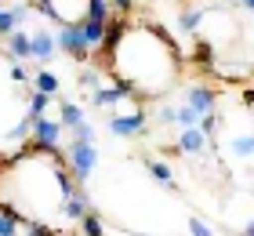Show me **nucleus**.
Returning a JSON list of instances; mask_svg holds the SVG:
<instances>
[{
	"label": "nucleus",
	"mask_w": 254,
	"mask_h": 236,
	"mask_svg": "<svg viewBox=\"0 0 254 236\" xmlns=\"http://www.w3.org/2000/svg\"><path fill=\"white\" fill-rule=\"evenodd\" d=\"M106 73L124 84L138 102H160L167 98L171 87L178 84V51L160 29L153 26H134L124 18L120 33L109 40V47L98 58Z\"/></svg>",
	"instance_id": "nucleus-1"
},
{
	"label": "nucleus",
	"mask_w": 254,
	"mask_h": 236,
	"mask_svg": "<svg viewBox=\"0 0 254 236\" xmlns=\"http://www.w3.org/2000/svg\"><path fill=\"white\" fill-rule=\"evenodd\" d=\"M65 146V127L59 120V109L55 113H44L29 124V142L26 149H37V153H59Z\"/></svg>",
	"instance_id": "nucleus-2"
},
{
	"label": "nucleus",
	"mask_w": 254,
	"mask_h": 236,
	"mask_svg": "<svg viewBox=\"0 0 254 236\" xmlns=\"http://www.w3.org/2000/svg\"><path fill=\"white\" fill-rule=\"evenodd\" d=\"M62 160H65V167H69V178H73L76 185L87 182L91 174L98 171V163H102L95 142H73V138L65 142V157Z\"/></svg>",
	"instance_id": "nucleus-3"
},
{
	"label": "nucleus",
	"mask_w": 254,
	"mask_h": 236,
	"mask_svg": "<svg viewBox=\"0 0 254 236\" xmlns=\"http://www.w3.org/2000/svg\"><path fill=\"white\" fill-rule=\"evenodd\" d=\"M106 131L113 138H127V142L142 138L149 131V109H145V102H138V105H131V109H120V113L106 116Z\"/></svg>",
	"instance_id": "nucleus-4"
},
{
	"label": "nucleus",
	"mask_w": 254,
	"mask_h": 236,
	"mask_svg": "<svg viewBox=\"0 0 254 236\" xmlns=\"http://www.w3.org/2000/svg\"><path fill=\"white\" fill-rule=\"evenodd\" d=\"M91 0H37V15L55 22V26H80L87 18Z\"/></svg>",
	"instance_id": "nucleus-5"
},
{
	"label": "nucleus",
	"mask_w": 254,
	"mask_h": 236,
	"mask_svg": "<svg viewBox=\"0 0 254 236\" xmlns=\"http://www.w3.org/2000/svg\"><path fill=\"white\" fill-rule=\"evenodd\" d=\"M178 105H186L196 120H203V116L218 113V87L203 84V80H192V84H186V91H182V102Z\"/></svg>",
	"instance_id": "nucleus-6"
},
{
	"label": "nucleus",
	"mask_w": 254,
	"mask_h": 236,
	"mask_svg": "<svg viewBox=\"0 0 254 236\" xmlns=\"http://www.w3.org/2000/svg\"><path fill=\"white\" fill-rule=\"evenodd\" d=\"M55 44H59V51H62L65 58H73V62H84V66H87V62H95L76 26H62L59 33H55Z\"/></svg>",
	"instance_id": "nucleus-7"
},
{
	"label": "nucleus",
	"mask_w": 254,
	"mask_h": 236,
	"mask_svg": "<svg viewBox=\"0 0 254 236\" xmlns=\"http://www.w3.org/2000/svg\"><path fill=\"white\" fill-rule=\"evenodd\" d=\"M59 55V44H55V29L40 26L29 33V62H40V66H51V58Z\"/></svg>",
	"instance_id": "nucleus-8"
},
{
	"label": "nucleus",
	"mask_w": 254,
	"mask_h": 236,
	"mask_svg": "<svg viewBox=\"0 0 254 236\" xmlns=\"http://www.w3.org/2000/svg\"><path fill=\"white\" fill-rule=\"evenodd\" d=\"M207 149H211V142H207V135L200 127H186V131H178V138H175V153H182V157H189V160L203 157Z\"/></svg>",
	"instance_id": "nucleus-9"
},
{
	"label": "nucleus",
	"mask_w": 254,
	"mask_h": 236,
	"mask_svg": "<svg viewBox=\"0 0 254 236\" xmlns=\"http://www.w3.org/2000/svg\"><path fill=\"white\" fill-rule=\"evenodd\" d=\"M0 44H4V51H7L11 62H29V29L11 33V37H4Z\"/></svg>",
	"instance_id": "nucleus-10"
},
{
	"label": "nucleus",
	"mask_w": 254,
	"mask_h": 236,
	"mask_svg": "<svg viewBox=\"0 0 254 236\" xmlns=\"http://www.w3.org/2000/svg\"><path fill=\"white\" fill-rule=\"evenodd\" d=\"M145 171L153 174V182H160L164 189H178L175 171H171V163H167V160H160V157H145Z\"/></svg>",
	"instance_id": "nucleus-11"
},
{
	"label": "nucleus",
	"mask_w": 254,
	"mask_h": 236,
	"mask_svg": "<svg viewBox=\"0 0 254 236\" xmlns=\"http://www.w3.org/2000/svg\"><path fill=\"white\" fill-rule=\"evenodd\" d=\"M29 84H33V91L48 94V98H59V87H62V80L55 77V73H51L48 66H40L37 73H33V80H29Z\"/></svg>",
	"instance_id": "nucleus-12"
},
{
	"label": "nucleus",
	"mask_w": 254,
	"mask_h": 236,
	"mask_svg": "<svg viewBox=\"0 0 254 236\" xmlns=\"http://www.w3.org/2000/svg\"><path fill=\"white\" fill-rule=\"evenodd\" d=\"M29 226L18 218V211H11V207H4L0 204V236H22Z\"/></svg>",
	"instance_id": "nucleus-13"
},
{
	"label": "nucleus",
	"mask_w": 254,
	"mask_h": 236,
	"mask_svg": "<svg viewBox=\"0 0 254 236\" xmlns=\"http://www.w3.org/2000/svg\"><path fill=\"white\" fill-rule=\"evenodd\" d=\"M76 236H106V222H102V215H98V211H91L87 218H80Z\"/></svg>",
	"instance_id": "nucleus-14"
},
{
	"label": "nucleus",
	"mask_w": 254,
	"mask_h": 236,
	"mask_svg": "<svg viewBox=\"0 0 254 236\" xmlns=\"http://www.w3.org/2000/svg\"><path fill=\"white\" fill-rule=\"evenodd\" d=\"M186 226H189V236H214V226H211V222H203L200 215H189Z\"/></svg>",
	"instance_id": "nucleus-15"
},
{
	"label": "nucleus",
	"mask_w": 254,
	"mask_h": 236,
	"mask_svg": "<svg viewBox=\"0 0 254 236\" xmlns=\"http://www.w3.org/2000/svg\"><path fill=\"white\" fill-rule=\"evenodd\" d=\"M22 236H55V233H51V229H40V226H33V229H26Z\"/></svg>",
	"instance_id": "nucleus-16"
},
{
	"label": "nucleus",
	"mask_w": 254,
	"mask_h": 236,
	"mask_svg": "<svg viewBox=\"0 0 254 236\" xmlns=\"http://www.w3.org/2000/svg\"><path fill=\"white\" fill-rule=\"evenodd\" d=\"M240 236H254V215L244 222V229H240Z\"/></svg>",
	"instance_id": "nucleus-17"
},
{
	"label": "nucleus",
	"mask_w": 254,
	"mask_h": 236,
	"mask_svg": "<svg viewBox=\"0 0 254 236\" xmlns=\"http://www.w3.org/2000/svg\"><path fill=\"white\" fill-rule=\"evenodd\" d=\"M240 11H247V15H254V0H240Z\"/></svg>",
	"instance_id": "nucleus-18"
},
{
	"label": "nucleus",
	"mask_w": 254,
	"mask_h": 236,
	"mask_svg": "<svg viewBox=\"0 0 254 236\" xmlns=\"http://www.w3.org/2000/svg\"><path fill=\"white\" fill-rule=\"evenodd\" d=\"M0 174H4V157H0Z\"/></svg>",
	"instance_id": "nucleus-19"
}]
</instances>
